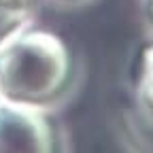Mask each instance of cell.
Segmentation results:
<instances>
[{
  "instance_id": "cell-1",
  "label": "cell",
  "mask_w": 153,
  "mask_h": 153,
  "mask_svg": "<svg viewBox=\"0 0 153 153\" xmlns=\"http://www.w3.org/2000/svg\"><path fill=\"white\" fill-rule=\"evenodd\" d=\"M83 81V64L62 34L22 26L0 43V98L57 113Z\"/></svg>"
},
{
  "instance_id": "cell-2",
  "label": "cell",
  "mask_w": 153,
  "mask_h": 153,
  "mask_svg": "<svg viewBox=\"0 0 153 153\" xmlns=\"http://www.w3.org/2000/svg\"><path fill=\"white\" fill-rule=\"evenodd\" d=\"M68 143L55 113L0 98V153H60Z\"/></svg>"
},
{
  "instance_id": "cell-3",
  "label": "cell",
  "mask_w": 153,
  "mask_h": 153,
  "mask_svg": "<svg viewBox=\"0 0 153 153\" xmlns=\"http://www.w3.org/2000/svg\"><path fill=\"white\" fill-rule=\"evenodd\" d=\"M132 98L138 117L153 126V36L140 45L132 70Z\"/></svg>"
},
{
  "instance_id": "cell-4",
  "label": "cell",
  "mask_w": 153,
  "mask_h": 153,
  "mask_svg": "<svg viewBox=\"0 0 153 153\" xmlns=\"http://www.w3.org/2000/svg\"><path fill=\"white\" fill-rule=\"evenodd\" d=\"M41 0H0V43L22 26L34 22Z\"/></svg>"
},
{
  "instance_id": "cell-5",
  "label": "cell",
  "mask_w": 153,
  "mask_h": 153,
  "mask_svg": "<svg viewBox=\"0 0 153 153\" xmlns=\"http://www.w3.org/2000/svg\"><path fill=\"white\" fill-rule=\"evenodd\" d=\"M138 11L147 34L153 36V0H138Z\"/></svg>"
},
{
  "instance_id": "cell-6",
  "label": "cell",
  "mask_w": 153,
  "mask_h": 153,
  "mask_svg": "<svg viewBox=\"0 0 153 153\" xmlns=\"http://www.w3.org/2000/svg\"><path fill=\"white\" fill-rule=\"evenodd\" d=\"M45 2L55 9H79V7L91 4L94 0H45Z\"/></svg>"
}]
</instances>
